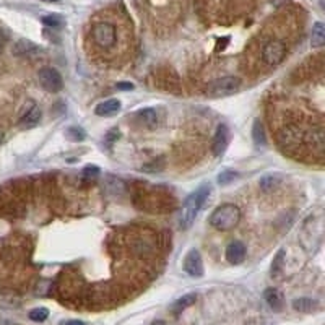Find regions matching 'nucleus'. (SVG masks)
<instances>
[{
    "instance_id": "nucleus-31",
    "label": "nucleus",
    "mask_w": 325,
    "mask_h": 325,
    "mask_svg": "<svg viewBox=\"0 0 325 325\" xmlns=\"http://www.w3.org/2000/svg\"><path fill=\"white\" fill-rule=\"evenodd\" d=\"M65 325H85L81 321H69Z\"/></svg>"
},
{
    "instance_id": "nucleus-24",
    "label": "nucleus",
    "mask_w": 325,
    "mask_h": 325,
    "mask_svg": "<svg viewBox=\"0 0 325 325\" xmlns=\"http://www.w3.org/2000/svg\"><path fill=\"white\" fill-rule=\"evenodd\" d=\"M28 317H30L33 322H44L49 317V309H46V307H36V309L30 311Z\"/></svg>"
},
{
    "instance_id": "nucleus-34",
    "label": "nucleus",
    "mask_w": 325,
    "mask_h": 325,
    "mask_svg": "<svg viewBox=\"0 0 325 325\" xmlns=\"http://www.w3.org/2000/svg\"><path fill=\"white\" fill-rule=\"evenodd\" d=\"M42 2H59V0H42Z\"/></svg>"
},
{
    "instance_id": "nucleus-4",
    "label": "nucleus",
    "mask_w": 325,
    "mask_h": 325,
    "mask_svg": "<svg viewBox=\"0 0 325 325\" xmlns=\"http://www.w3.org/2000/svg\"><path fill=\"white\" fill-rule=\"evenodd\" d=\"M241 220V210L233 203H225L211 213L210 225L216 228L218 231H229V229L236 228Z\"/></svg>"
},
{
    "instance_id": "nucleus-6",
    "label": "nucleus",
    "mask_w": 325,
    "mask_h": 325,
    "mask_svg": "<svg viewBox=\"0 0 325 325\" xmlns=\"http://www.w3.org/2000/svg\"><path fill=\"white\" fill-rule=\"evenodd\" d=\"M241 88V80L238 77H221L216 78L215 81H211L208 85V94L215 98H223V96H231V94L238 93Z\"/></svg>"
},
{
    "instance_id": "nucleus-3",
    "label": "nucleus",
    "mask_w": 325,
    "mask_h": 325,
    "mask_svg": "<svg viewBox=\"0 0 325 325\" xmlns=\"http://www.w3.org/2000/svg\"><path fill=\"white\" fill-rule=\"evenodd\" d=\"M117 26L111 21H96L89 30V39L101 50H109L117 44Z\"/></svg>"
},
{
    "instance_id": "nucleus-18",
    "label": "nucleus",
    "mask_w": 325,
    "mask_h": 325,
    "mask_svg": "<svg viewBox=\"0 0 325 325\" xmlns=\"http://www.w3.org/2000/svg\"><path fill=\"white\" fill-rule=\"evenodd\" d=\"M293 307L298 312H314L319 307L317 301L316 299H311V298H299V299H294L293 301Z\"/></svg>"
},
{
    "instance_id": "nucleus-13",
    "label": "nucleus",
    "mask_w": 325,
    "mask_h": 325,
    "mask_svg": "<svg viewBox=\"0 0 325 325\" xmlns=\"http://www.w3.org/2000/svg\"><path fill=\"white\" fill-rule=\"evenodd\" d=\"M263 298H265L267 304L272 307V311L280 312L284 306V298L283 294L280 293L277 288H267L265 293H263Z\"/></svg>"
},
{
    "instance_id": "nucleus-26",
    "label": "nucleus",
    "mask_w": 325,
    "mask_h": 325,
    "mask_svg": "<svg viewBox=\"0 0 325 325\" xmlns=\"http://www.w3.org/2000/svg\"><path fill=\"white\" fill-rule=\"evenodd\" d=\"M99 172H101V169L98 166H93V164H89V166H86L85 169L81 171V177L85 179V181H88V182H91V181H94L98 176H99Z\"/></svg>"
},
{
    "instance_id": "nucleus-5",
    "label": "nucleus",
    "mask_w": 325,
    "mask_h": 325,
    "mask_svg": "<svg viewBox=\"0 0 325 325\" xmlns=\"http://www.w3.org/2000/svg\"><path fill=\"white\" fill-rule=\"evenodd\" d=\"M262 62L267 67H277L286 57V44L280 39H268L260 50Z\"/></svg>"
},
{
    "instance_id": "nucleus-1",
    "label": "nucleus",
    "mask_w": 325,
    "mask_h": 325,
    "mask_svg": "<svg viewBox=\"0 0 325 325\" xmlns=\"http://www.w3.org/2000/svg\"><path fill=\"white\" fill-rule=\"evenodd\" d=\"M132 203L140 210H148L151 213H160L164 210L174 208V197L166 194H161L160 190L142 189L137 190L132 199Z\"/></svg>"
},
{
    "instance_id": "nucleus-12",
    "label": "nucleus",
    "mask_w": 325,
    "mask_h": 325,
    "mask_svg": "<svg viewBox=\"0 0 325 325\" xmlns=\"http://www.w3.org/2000/svg\"><path fill=\"white\" fill-rule=\"evenodd\" d=\"M41 117H42V113H41V109H39V106L31 104L30 108H28L23 113V116L20 117V127H23V128L35 127V125L39 124Z\"/></svg>"
},
{
    "instance_id": "nucleus-25",
    "label": "nucleus",
    "mask_w": 325,
    "mask_h": 325,
    "mask_svg": "<svg viewBox=\"0 0 325 325\" xmlns=\"http://www.w3.org/2000/svg\"><path fill=\"white\" fill-rule=\"evenodd\" d=\"M236 179H238V172L236 171L226 169V171H223L220 176H218V184H220V186H228V184L234 182Z\"/></svg>"
},
{
    "instance_id": "nucleus-16",
    "label": "nucleus",
    "mask_w": 325,
    "mask_h": 325,
    "mask_svg": "<svg viewBox=\"0 0 325 325\" xmlns=\"http://www.w3.org/2000/svg\"><path fill=\"white\" fill-rule=\"evenodd\" d=\"M135 117L140 122H142L143 125H147V127H155L156 124H158V116H156L155 109H151V108L140 109L138 113L135 114Z\"/></svg>"
},
{
    "instance_id": "nucleus-2",
    "label": "nucleus",
    "mask_w": 325,
    "mask_h": 325,
    "mask_svg": "<svg viewBox=\"0 0 325 325\" xmlns=\"http://www.w3.org/2000/svg\"><path fill=\"white\" fill-rule=\"evenodd\" d=\"M210 195V186H202L195 190L194 194H190L186 199L181 210V226L184 229H187L192 226V223L195 221V216H197L199 210L203 206Z\"/></svg>"
},
{
    "instance_id": "nucleus-20",
    "label": "nucleus",
    "mask_w": 325,
    "mask_h": 325,
    "mask_svg": "<svg viewBox=\"0 0 325 325\" xmlns=\"http://www.w3.org/2000/svg\"><path fill=\"white\" fill-rule=\"evenodd\" d=\"M41 21H42V23L46 25L47 28H52V30H57V28H62V26H64V18H62L60 15H55V13L42 16Z\"/></svg>"
},
{
    "instance_id": "nucleus-27",
    "label": "nucleus",
    "mask_w": 325,
    "mask_h": 325,
    "mask_svg": "<svg viewBox=\"0 0 325 325\" xmlns=\"http://www.w3.org/2000/svg\"><path fill=\"white\" fill-rule=\"evenodd\" d=\"M145 171H158V169H161V166H160V160H156V161H153V162H150V164H147L143 167Z\"/></svg>"
},
{
    "instance_id": "nucleus-9",
    "label": "nucleus",
    "mask_w": 325,
    "mask_h": 325,
    "mask_svg": "<svg viewBox=\"0 0 325 325\" xmlns=\"http://www.w3.org/2000/svg\"><path fill=\"white\" fill-rule=\"evenodd\" d=\"M228 127L225 124H220L216 128L215 135H213V142H211V151L215 156H221L226 151L228 147Z\"/></svg>"
},
{
    "instance_id": "nucleus-14",
    "label": "nucleus",
    "mask_w": 325,
    "mask_h": 325,
    "mask_svg": "<svg viewBox=\"0 0 325 325\" xmlns=\"http://www.w3.org/2000/svg\"><path fill=\"white\" fill-rule=\"evenodd\" d=\"M119 109H121V101L113 98V99L99 103L96 106V109H94V113H96V116H101V117H109V116H114V114L119 113Z\"/></svg>"
},
{
    "instance_id": "nucleus-8",
    "label": "nucleus",
    "mask_w": 325,
    "mask_h": 325,
    "mask_svg": "<svg viewBox=\"0 0 325 325\" xmlns=\"http://www.w3.org/2000/svg\"><path fill=\"white\" fill-rule=\"evenodd\" d=\"M182 268L187 275L194 277V278H200L203 277V260H202V255L197 249H192L189 250V254L186 255L182 263Z\"/></svg>"
},
{
    "instance_id": "nucleus-30",
    "label": "nucleus",
    "mask_w": 325,
    "mask_h": 325,
    "mask_svg": "<svg viewBox=\"0 0 325 325\" xmlns=\"http://www.w3.org/2000/svg\"><path fill=\"white\" fill-rule=\"evenodd\" d=\"M117 137H119V133H117V128H113V130L109 132V135H108V140H116Z\"/></svg>"
},
{
    "instance_id": "nucleus-29",
    "label": "nucleus",
    "mask_w": 325,
    "mask_h": 325,
    "mask_svg": "<svg viewBox=\"0 0 325 325\" xmlns=\"http://www.w3.org/2000/svg\"><path fill=\"white\" fill-rule=\"evenodd\" d=\"M117 89H124V91H128V89H133L132 83H117Z\"/></svg>"
},
{
    "instance_id": "nucleus-7",
    "label": "nucleus",
    "mask_w": 325,
    "mask_h": 325,
    "mask_svg": "<svg viewBox=\"0 0 325 325\" xmlns=\"http://www.w3.org/2000/svg\"><path fill=\"white\" fill-rule=\"evenodd\" d=\"M39 83L41 86L49 93H57L64 88V78L59 74V70L52 69V67H44L38 74Z\"/></svg>"
},
{
    "instance_id": "nucleus-19",
    "label": "nucleus",
    "mask_w": 325,
    "mask_h": 325,
    "mask_svg": "<svg viewBox=\"0 0 325 325\" xmlns=\"http://www.w3.org/2000/svg\"><path fill=\"white\" fill-rule=\"evenodd\" d=\"M252 138H254V143L257 147H262L265 145V128L260 121H255L254 125H252Z\"/></svg>"
},
{
    "instance_id": "nucleus-22",
    "label": "nucleus",
    "mask_w": 325,
    "mask_h": 325,
    "mask_svg": "<svg viewBox=\"0 0 325 325\" xmlns=\"http://www.w3.org/2000/svg\"><path fill=\"white\" fill-rule=\"evenodd\" d=\"M283 265H284V250H283V249H280V250H278V254L275 255V259H273L272 275H273V277H277L278 273H282Z\"/></svg>"
},
{
    "instance_id": "nucleus-33",
    "label": "nucleus",
    "mask_w": 325,
    "mask_h": 325,
    "mask_svg": "<svg viewBox=\"0 0 325 325\" xmlns=\"http://www.w3.org/2000/svg\"><path fill=\"white\" fill-rule=\"evenodd\" d=\"M3 140H5V135H3V133H2V132H0V143H2V142H3Z\"/></svg>"
},
{
    "instance_id": "nucleus-17",
    "label": "nucleus",
    "mask_w": 325,
    "mask_h": 325,
    "mask_svg": "<svg viewBox=\"0 0 325 325\" xmlns=\"http://www.w3.org/2000/svg\"><path fill=\"white\" fill-rule=\"evenodd\" d=\"M311 44L314 47H324L325 46V23L317 21V23L312 26Z\"/></svg>"
},
{
    "instance_id": "nucleus-28",
    "label": "nucleus",
    "mask_w": 325,
    "mask_h": 325,
    "mask_svg": "<svg viewBox=\"0 0 325 325\" xmlns=\"http://www.w3.org/2000/svg\"><path fill=\"white\" fill-rule=\"evenodd\" d=\"M5 44H7V33L3 30H0V52H2V49L5 47Z\"/></svg>"
},
{
    "instance_id": "nucleus-11",
    "label": "nucleus",
    "mask_w": 325,
    "mask_h": 325,
    "mask_svg": "<svg viewBox=\"0 0 325 325\" xmlns=\"http://www.w3.org/2000/svg\"><path fill=\"white\" fill-rule=\"evenodd\" d=\"M245 255H247V249H245V245L241 241H233L226 247V260L229 263H233V265L243 263Z\"/></svg>"
},
{
    "instance_id": "nucleus-15",
    "label": "nucleus",
    "mask_w": 325,
    "mask_h": 325,
    "mask_svg": "<svg viewBox=\"0 0 325 325\" xmlns=\"http://www.w3.org/2000/svg\"><path fill=\"white\" fill-rule=\"evenodd\" d=\"M195 301H197V294L195 293H189V294H184L182 298H179L176 302H172L171 306V312L174 314H181L186 307H190L192 304H195Z\"/></svg>"
},
{
    "instance_id": "nucleus-32",
    "label": "nucleus",
    "mask_w": 325,
    "mask_h": 325,
    "mask_svg": "<svg viewBox=\"0 0 325 325\" xmlns=\"http://www.w3.org/2000/svg\"><path fill=\"white\" fill-rule=\"evenodd\" d=\"M151 325H166L162 321H155V322H151Z\"/></svg>"
},
{
    "instance_id": "nucleus-23",
    "label": "nucleus",
    "mask_w": 325,
    "mask_h": 325,
    "mask_svg": "<svg viewBox=\"0 0 325 325\" xmlns=\"http://www.w3.org/2000/svg\"><path fill=\"white\" fill-rule=\"evenodd\" d=\"M85 137H86V133L81 127H69L67 128V138L72 140V142H83Z\"/></svg>"
},
{
    "instance_id": "nucleus-10",
    "label": "nucleus",
    "mask_w": 325,
    "mask_h": 325,
    "mask_svg": "<svg viewBox=\"0 0 325 325\" xmlns=\"http://www.w3.org/2000/svg\"><path fill=\"white\" fill-rule=\"evenodd\" d=\"M41 52L42 49L33 41H28V39H20L13 46V54L18 55V57H36Z\"/></svg>"
},
{
    "instance_id": "nucleus-21",
    "label": "nucleus",
    "mask_w": 325,
    "mask_h": 325,
    "mask_svg": "<svg viewBox=\"0 0 325 325\" xmlns=\"http://www.w3.org/2000/svg\"><path fill=\"white\" fill-rule=\"evenodd\" d=\"M280 182V176H277L275 172H270V174H265L262 179H260V186L263 190H270L277 186Z\"/></svg>"
}]
</instances>
